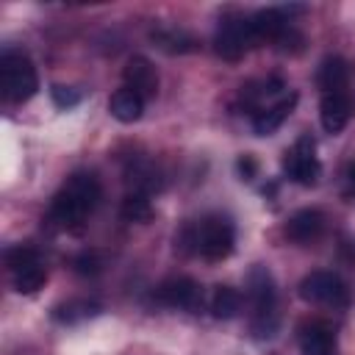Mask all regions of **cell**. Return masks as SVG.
I'll return each mask as SVG.
<instances>
[{
    "instance_id": "cell-20",
    "label": "cell",
    "mask_w": 355,
    "mask_h": 355,
    "mask_svg": "<svg viewBox=\"0 0 355 355\" xmlns=\"http://www.w3.org/2000/svg\"><path fill=\"white\" fill-rule=\"evenodd\" d=\"M241 311V294L233 286H216L211 294V313L214 319H233Z\"/></svg>"
},
{
    "instance_id": "cell-1",
    "label": "cell",
    "mask_w": 355,
    "mask_h": 355,
    "mask_svg": "<svg viewBox=\"0 0 355 355\" xmlns=\"http://www.w3.org/2000/svg\"><path fill=\"white\" fill-rule=\"evenodd\" d=\"M100 180L92 172H75L67 178V183L55 191L47 222L61 227V230H80L86 216L97 208L100 202Z\"/></svg>"
},
{
    "instance_id": "cell-2",
    "label": "cell",
    "mask_w": 355,
    "mask_h": 355,
    "mask_svg": "<svg viewBox=\"0 0 355 355\" xmlns=\"http://www.w3.org/2000/svg\"><path fill=\"white\" fill-rule=\"evenodd\" d=\"M180 247L191 255H202L208 261H222L233 252L236 244V227L227 216L222 214H205L194 222H189L180 236H178Z\"/></svg>"
},
{
    "instance_id": "cell-6",
    "label": "cell",
    "mask_w": 355,
    "mask_h": 355,
    "mask_svg": "<svg viewBox=\"0 0 355 355\" xmlns=\"http://www.w3.org/2000/svg\"><path fill=\"white\" fill-rule=\"evenodd\" d=\"M300 297L316 305H347L349 302V291L344 280L324 269H316L300 280Z\"/></svg>"
},
{
    "instance_id": "cell-3",
    "label": "cell",
    "mask_w": 355,
    "mask_h": 355,
    "mask_svg": "<svg viewBox=\"0 0 355 355\" xmlns=\"http://www.w3.org/2000/svg\"><path fill=\"white\" fill-rule=\"evenodd\" d=\"M0 89H3L6 103H28L39 92L36 67L22 50H3V55H0Z\"/></svg>"
},
{
    "instance_id": "cell-26",
    "label": "cell",
    "mask_w": 355,
    "mask_h": 355,
    "mask_svg": "<svg viewBox=\"0 0 355 355\" xmlns=\"http://www.w3.org/2000/svg\"><path fill=\"white\" fill-rule=\"evenodd\" d=\"M50 97H53V103H55L58 108H72V105L80 103V94H78L72 86H61V83H53V86H50Z\"/></svg>"
},
{
    "instance_id": "cell-7",
    "label": "cell",
    "mask_w": 355,
    "mask_h": 355,
    "mask_svg": "<svg viewBox=\"0 0 355 355\" xmlns=\"http://www.w3.org/2000/svg\"><path fill=\"white\" fill-rule=\"evenodd\" d=\"M247 297L252 305V319L258 316H277V288L269 266L255 263L247 275Z\"/></svg>"
},
{
    "instance_id": "cell-12",
    "label": "cell",
    "mask_w": 355,
    "mask_h": 355,
    "mask_svg": "<svg viewBox=\"0 0 355 355\" xmlns=\"http://www.w3.org/2000/svg\"><path fill=\"white\" fill-rule=\"evenodd\" d=\"M297 338L302 355H336V333L324 322H305Z\"/></svg>"
},
{
    "instance_id": "cell-11",
    "label": "cell",
    "mask_w": 355,
    "mask_h": 355,
    "mask_svg": "<svg viewBox=\"0 0 355 355\" xmlns=\"http://www.w3.org/2000/svg\"><path fill=\"white\" fill-rule=\"evenodd\" d=\"M294 105H297V94L294 92H286L280 100H275L272 105H266L258 114H252V130H255V136H272L286 122V116L294 111Z\"/></svg>"
},
{
    "instance_id": "cell-22",
    "label": "cell",
    "mask_w": 355,
    "mask_h": 355,
    "mask_svg": "<svg viewBox=\"0 0 355 355\" xmlns=\"http://www.w3.org/2000/svg\"><path fill=\"white\" fill-rule=\"evenodd\" d=\"M11 275H14V291L17 294H36L47 280V269L42 266V261L31 263V266H25L19 272H11Z\"/></svg>"
},
{
    "instance_id": "cell-17",
    "label": "cell",
    "mask_w": 355,
    "mask_h": 355,
    "mask_svg": "<svg viewBox=\"0 0 355 355\" xmlns=\"http://www.w3.org/2000/svg\"><path fill=\"white\" fill-rule=\"evenodd\" d=\"M97 313H100V302L86 300V297H75V300L58 302V305L53 308V319L61 322V324H78V322L94 319Z\"/></svg>"
},
{
    "instance_id": "cell-14",
    "label": "cell",
    "mask_w": 355,
    "mask_h": 355,
    "mask_svg": "<svg viewBox=\"0 0 355 355\" xmlns=\"http://www.w3.org/2000/svg\"><path fill=\"white\" fill-rule=\"evenodd\" d=\"M322 230H324V216H322V211H316V208H302V211H297V214L286 222V236H288L291 241H297V244H311V241H316V239L322 236Z\"/></svg>"
},
{
    "instance_id": "cell-27",
    "label": "cell",
    "mask_w": 355,
    "mask_h": 355,
    "mask_svg": "<svg viewBox=\"0 0 355 355\" xmlns=\"http://www.w3.org/2000/svg\"><path fill=\"white\" fill-rule=\"evenodd\" d=\"M236 166H239L241 180H252V178H255V172H258V164H255V158H252V155H241Z\"/></svg>"
},
{
    "instance_id": "cell-9",
    "label": "cell",
    "mask_w": 355,
    "mask_h": 355,
    "mask_svg": "<svg viewBox=\"0 0 355 355\" xmlns=\"http://www.w3.org/2000/svg\"><path fill=\"white\" fill-rule=\"evenodd\" d=\"M122 80H125V89H130L133 94H139L144 103L158 94V72H155V67L144 55H133L125 64Z\"/></svg>"
},
{
    "instance_id": "cell-5",
    "label": "cell",
    "mask_w": 355,
    "mask_h": 355,
    "mask_svg": "<svg viewBox=\"0 0 355 355\" xmlns=\"http://www.w3.org/2000/svg\"><path fill=\"white\" fill-rule=\"evenodd\" d=\"M283 172L300 183V186H316L319 183V175H322V164L316 158V141L311 139V133L300 136L297 144L286 153L283 158Z\"/></svg>"
},
{
    "instance_id": "cell-13",
    "label": "cell",
    "mask_w": 355,
    "mask_h": 355,
    "mask_svg": "<svg viewBox=\"0 0 355 355\" xmlns=\"http://www.w3.org/2000/svg\"><path fill=\"white\" fill-rule=\"evenodd\" d=\"M288 25H291L288 8H261L250 14V28H252L255 42H275Z\"/></svg>"
},
{
    "instance_id": "cell-23",
    "label": "cell",
    "mask_w": 355,
    "mask_h": 355,
    "mask_svg": "<svg viewBox=\"0 0 355 355\" xmlns=\"http://www.w3.org/2000/svg\"><path fill=\"white\" fill-rule=\"evenodd\" d=\"M31 263H39V252H36L33 247H28V244H14V247L6 250V266H8L11 272H19V269H25V266H31Z\"/></svg>"
},
{
    "instance_id": "cell-16",
    "label": "cell",
    "mask_w": 355,
    "mask_h": 355,
    "mask_svg": "<svg viewBox=\"0 0 355 355\" xmlns=\"http://www.w3.org/2000/svg\"><path fill=\"white\" fill-rule=\"evenodd\" d=\"M316 83L324 94H333V92H347V83H349V64L338 55H327L322 64H319V72H316Z\"/></svg>"
},
{
    "instance_id": "cell-21",
    "label": "cell",
    "mask_w": 355,
    "mask_h": 355,
    "mask_svg": "<svg viewBox=\"0 0 355 355\" xmlns=\"http://www.w3.org/2000/svg\"><path fill=\"white\" fill-rule=\"evenodd\" d=\"M119 216L125 222H147L153 216V202H150V194H141V191H128L122 205H119Z\"/></svg>"
},
{
    "instance_id": "cell-10",
    "label": "cell",
    "mask_w": 355,
    "mask_h": 355,
    "mask_svg": "<svg viewBox=\"0 0 355 355\" xmlns=\"http://www.w3.org/2000/svg\"><path fill=\"white\" fill-rule=\"evenodd\" d=\"M352 114H355V97L349 92H333V94L322 97L319 119L327 133H341L347 128V122L352 119Z\"/></svg>"
},
{
    "instance_id": "cell-19",
    "label": "cell",
    "mask_w": 355,
    "mask_h": 355,
    "mask_svg": "<svg viewBox=\"0 0 355 355\" xmlns=\"http://www.w3.org/2000/svg\"><path fill=\"white\" fill-rule=\"evenodd\" d=\"M125 178H128L130 191L153 194V191H158V189H161L158 172H155V166H153L150 161H136V164H130V166H128V172H125Z\"/></svg>"
},
{
    "instance_id": "cell-25",
    "label": "cell",
    "mask_w": 355,
    "mask_h": 355,
    "mask_svg": "<svg viewBox=\"0 0 355 355\" xmlns=\"http://www.w3.org/2000/svg\"><path fill=\"white\" fill-rule=\"evenodd\" d=\"M302 33L294 28V25H288L277 39H275V44H277V50H283V53H300L302 50Z\"/></svg>"
},
{
    "instance_id": "cell-4",
    "label": "cell",
    "mask_w": 355,
    "mask_h": 355,
    "mask_svg": "<svg viewBox=\"0 0 355 355\" xmlns=\"http://www.w3.org/2000/svg\"><path fill=\"white\" fill-rule=\"evenodd\" d=\"M252 44H255V36H252V28H250V17L227 14V17L219 19L216 33H214L216 55H222L225 61H239Z\"/></svg>"
},
{
    "instance_id": "cell-8",
    "label": "cell",
    "mask_w": 355,
    "mask_h": 355,
    "mask_svg": "<svg viewBox=\"0 0 355 355\" xmlns=\"http://www.w3.org/2000/svg\"><path fill=\"white\" fill-rule=\"evenodd\" d=\"M155 300L161 305H169V308H186V311H194L200 302H202V288L197 280L186 277V275H175V277H166L158 288H155Z\"/></svg>"
},
{
    "instance_id": "cell-24",
    "label": "cell",
    "mask_w": 355,
    "mask_h": 355,
    "mask_svg": "<svg viewBox=\"0 0 355 355\" xmlns=\"http://www.w3.org/2000/svg\"><path fill=\"white\" fill-rule=\"evenodd\" d=\"M72 269H75L78 275H83V277H92V275L103 272V258H100V252H94V250H83L80 255H75Z\"/></svg>"
},
{
    "instance_id": "cell-18",
    "label": "cell",
    "mask_w": 355,
    "mask_h": 355,
    "mask_svg": "<svg viewBox=\"0 0 355 355\" xmlns=\"http://www.w3.org/2000/svg\"><path fill=\"white\" fill-rule=\"evenodd\" d=\"M108 111H111V116H114L116 122L130 125V122L141 119L144 100H141L139 94H133L130 89H116V92L111 94V100H108Z\"/></svg>"
},
{
    "instance_id": "cell-15",
    "label": "cell",
    "mask_w": 355,
    "mask_h": 355,
    "mask_svg": "<svg viewBox=\"0 0 355 355\" xmlns=\"http://www.w3.org/2000/svg\"><path fill=\"white\" fill-rule=\"evenodd\" d=\"M150 42H153L158 50L169 53V55H183V53H194V50H197V39H194L189 31L169 28V25L153 28V31H150Z\"/></svg>"
}]
</instances>
